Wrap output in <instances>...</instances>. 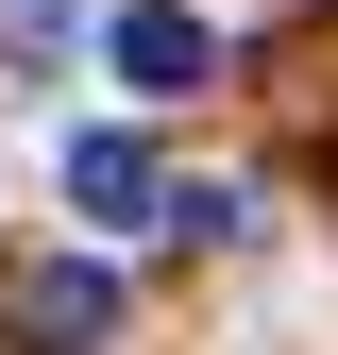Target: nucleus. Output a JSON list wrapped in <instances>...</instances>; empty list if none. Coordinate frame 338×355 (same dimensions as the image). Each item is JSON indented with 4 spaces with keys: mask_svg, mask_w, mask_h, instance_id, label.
Masks as SVG:
<instances>
[{
    "mask_svg": "<svg viewBox=\"0 0 338 355\" xmlns=\"http://www.w3.org/2000/svg\"><path fill=\"white\" fill-rule=\"evenodd\" d=\"M102 68L136 85V102H203V85H220V34H203L186 0H118V17H102Z\"/></svg>",
    "mask_w": 338,
    "mask_h": 355,
    "instance_id": "f257e3e1",
    "label": "nucleus"
},
{
    "mask_svg": "<svg viewBox=\"0 0 338 355\" xmlns=\"http://www.w3.org/2000/svg\"><path fill=\"white\" fill-rule=\"evenodd\" d=\"M102 338H118V271L102 254H51L17 288V355H102Z\"/></svg>",
    "mask_w": 338,
    "mask_h": 355,
    "instance_id": "f03ea898",
    "label": "nucleus"
},
{
    "mask_svg": "<svg viewBox=\"0 0 338 355\" xmlns=\"http://www.w3.org/2000/svg\"><path fill=\"white\" fill-rule=\"evenodd\" d=\"M68 203L102 220V237H152V220H169V169H152V136H68Z\"/></svg>",
    "mask_w": 338,
    "mask_h": 355,
    "instance_id": "7ed1b4c3",
    "label": "nucleus"
}]
</instances>
